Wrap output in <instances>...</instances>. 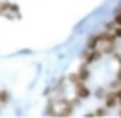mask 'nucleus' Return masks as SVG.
<instances>
[]
</instances>
